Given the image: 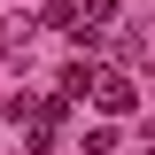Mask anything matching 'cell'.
<instances>
[{
	"instance_id": "obj_1",
	"label": "cell",
	"mask_w": 155,
	"mask_h": 155,
	"mask_svg": "<svg viewBox=\"0 0 155 155\" xmlns=\"http://www.w3.org/2000/svg\"><path fill=\"white\" fill-rule=\"evenodd\" d=\"M85 93H93L101 116H132V109H140V85H132L124 70H93V85H85Z\"/></svg>"
},
{
	"instance_id": "obj_2",
	"label": "cell",
	"mask_w": 155,
	"mask_h": 155,
	"mask_svg": "<svg viewBox=\"0 0 155 155\" xmlns=\"http://www.w3.org/2000/svg\"><path fill=\"white\" fill-rule=\"evenodd\" d=\"M85 85H93V62H70V70H62V93L85 101Z\"/></svg>"
},
{
	"instance_id": "obj_3",
	"label": "cell",
	"mask_w": 155,
	"mask_h": 155,
	"mask_svg": "<svg viewBox=\"0 0 155 155\" xmlns=\"http://www.w3.org/2000/svg\"><path fill=\"white\" fill-rule=\"evenodd\" d=\"M70 8H78V0H47V23H62V31H70Z\"/></svg>"
},
{
	"instance_id": "obj_4",
	"label": "cell",
	"mask_w": 155,
	"mask_h": 155,
	"mask_svg": "<svg viewBox=\"0 0 155 155\" xmlns=\"http://www.w3.org/2000/svg\"><path fill=\"white\" fill-rule=\"evenodd\" d=\"M147 155H155V140H147Z\"/></svg>"
}]
</instances>
